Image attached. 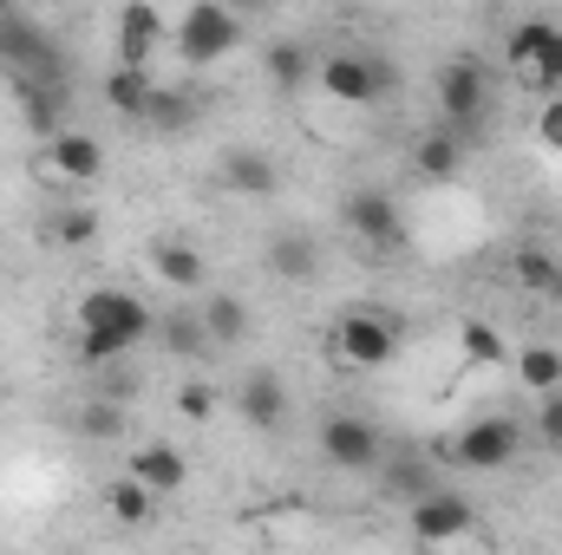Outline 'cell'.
Here are the masks:
<instances>
[{"mask_svg": "<svg viewBox=\"0 0 562 555\" xmlns=\"http://www.w3.org/2000/svg\"><path fill=\"white\" fill-rule=\"evenodd\" d=\"M314 269H321V242H314V236L281 229L276 242H269V275H281V281H314Z\"/></svg>", "mask_w": 562, "mask_h": 555, "instance_id": "20", "label": "cell"}, {"mask_svg": "<svg viewBox=\"0 0 562 555\" xmlns=\"http://www.w3.org/2000/svg\"><path fill=\"white\" fill-rule=\"evenodd\" d=\"M132 477H138L144 490H157V497H177V490L190 484V464H183V451H177V444L150 438V444L132 451Z\"/></svg>", "mask_w": 562, "mask_h": 555, "instance_id": "15", "label": "cell"}, {"mask_svg": "<svg viewBox=\"0 0 562 555\" xmlns=\"http://www.w3.org/2000/svg\"><path fill=\"white\" fill-rule=\"evenodd\" d=\"M517 380H524V393H562V347H517Z\"/></svg>", "mask_w": 562, "mask_h": 555, "instance_id": "26", "label": "cell"}, {"mask_svg": "<svg viewBox=\"0 0 562 555\" xmlns=\"http://www.w3.org/2000/svg\"><path fill=\"white\" fill-rule=\"evenodd\" d=\"M203 327H210V347H243L249 340V307L236 294H210L203 301Z\"/></svg>", "mask_w": 562, "mask_h": 555, "instance_id": "25", "label": "cell"}, {"mask_svg": "<svg viewBox=\"0 0 562 555\" xmlns=\"http://www.w3.org/2000/svg\"><path fill=\"white\" fill-rule=\"evenodd\" d=\"M216 399H223V393H216L210 380H190V386H177V412L190 418V424H210V418H216Z\"/></svg>", "mask_w": 562, "mask_h": 555, "instance_id": "33", "label": "cell"}, {"mask_svg": "<svg viewBox=\"0 0 562 555\" xmlns=\"http://www.w3.org/2000/svg\"><path fill=\"white\" fill-rule=\"evenodd\" d=\"M484 112H491V66L484 59H451L438 72V125L471 144V132L484 125Z\"/></svg>", "mask_w": 562, "mask_h": 555, "instance_id": "7", "label": "cell"}, {"mask_svg": "<svg viewBox=\"0 0 562 555\" xmlns=\"http://www.w3.org/2000/svg\"><path fill=\"white\" fill-rule=\"evenodd\" d=\"M537 431H543V444H557L562 451V393H543V418H537Z\"/></svg>", "mask_w": 562, "mask_h": 555, "instance_id": "35", "label": "cell"}, {"mask_svg": "<svg viewBox=\"0 0 562 555\" xmlns=\"http://www.w3.org/2000/svg\"><path fill=\"white\" fill-rule=\"evenodd\" d=\"M46 177L53 183H66V190H86V183H99L105 177V144L92 138V132H59V138H46Z\"/></svg>", "mask_w": 562, "mask_h": 555, "instance_id": "12", "label": "cell"}, {"mask_svg": "<svg viewBox=\"0 0 562 555\" xmlns=\"http://www.w3.org/2000/svg\"><path fill=\"white\" fill-rule=\"evenodd\" d=\"M20 118L33 138H59L66 132V86H20Z\"/></svg>", "mask_w": 562, "mask_h": 555, "instance_id": "19", "label": "cell"}, {"mask_svg": "<svg viewBox=\"0 0 562 555\" xmlns=\"http://www.w3.org/2000/svg\"><path fill=\"white\" fill-rule=\"evenodd\" d=\"M0 72L20 86H66V59L53 46V33L26 13H0Z\"/></svg>", "mask_w": 562, "mask_h": 555, "instance_id": "2", "label": "cell"}, {"mask_svg": "<svg viewBox=\"0 0 562 555\" xmlns=\"http://www.w3.org/2000/svg\"><path fill=\"white\" fill-rule=\"evenodd\" d=\"M229 7H236V13H243V20H249V13H269V7H276V0H229Z\"/></svg>", "mask_w": 562, "mask_h": 555, "instance_id": "36", "label": "cell"}, {"mask_svg": "<svg viewBox=\"0 0 562 555\" xmlns=\"http://www.w3.org/2000/svg\"><path fill=\"white\" fill-rule=\"evenodd\" d=\"M223 183H229L236 196H249V203H269L281 190V163L269 150H229V157H223Z\"/></svg>", "mask_w": 562, "mask_h": 555, "instance_id": "16", "label": "cell"}, {"mask_svg": "<svg viewBox=\"0 0 562 555\" xmlns=\"http://www.w3.org/2000/svg\"><path fill=\"white\" fill-rule=\"evenodd\" d=\"M340 223H347V236L353 242H367V249H406L413 236H406V209L386 196V190H353L347 196V209H340Z\"/></svg>", "mask_w": 562, "mask_h": 555, "instance_id": "9", "label": "cell"}, {"mask_svg": "<svg viewBox=\"0 0 562 555\" xmlns=\"http://www.w3.org/2000/svg\"><path fill=\"white\" fill-rule=\"evenodd\" d=\"M373 471H380L386 497H406V503H413V497H425V490L438 484V477H431V464H425L419 451H386V457H380Z\"/></svg>", "mask_w": 562, "mask_h": 555, "instance_id": "21", "label": "cell"}, {"mask_svg": "<svg viewBox=\"0 0 562 555\" xmlns=\"http://www.w3.org/2000/svg\"><path fill=\"white\" fill-rule=\"evenodd\" d=\"M59 249H86L92 236H99V216L92 209H66V216H53V229H46Z\"/></svg>", "mask_w": 562, "mask_h": 555, "instance_id": "32", "label": "cell"}, {"mask_svg": "<svg viewBox=\"0 0 562 555\" xmlns=\"http://www.w3.org/2000/svg\"><path fill=\"white\" fill-rule=\"evenodd\" d=\"M157 39H164V13H157L150 0H125V7H119V59L150 66Z\"/></svg>", "mask_w": 562, "mask_h": 555, "instance_id": "17", "label": "cell"}, {"mask_svg": "<svg viewBox=\"0 0 562 555\" xmlns=\"http://www.w3.org/2000/svg\"><path fill=\"white\" fill-rule=\"evenodd\" d=\"M504 66H510V79L530 86V92H562V26H550V20L510 26Z\"/></svg>", "mask_w": 562, "mask_h": 555, "instance_id": "6", "label": "cell"}, {"mask_svg": "<svg viewBox=\"0 0 562 555\" xmlns=\"http://www.w3.org/2000/svg\"><path fill=\"white\" fill-rule=\"evenodd\" d=\"M413 543L425 550H445V543H464V536H477V510H471V497H458V490H425L413 497Z\"/></svg>", "mask_w": 562, "mask_h": 555, "instance_id": "8", "label": "cell"}, {"mask_svg": "<svg viewBox=\"0 0 562 555\" xmlns=\"http://www.w3.org/2000/svg\"><path fill=\"white\" fill-rule=\"evenodd\" d=\"M400 340H406V327H400L393 314H380V307H347V314L334 320V353H340L353 373H386V366L400 360Z\"/></svg>", "mask_w": 562, "mask_h": 555, "instance_id": "3", "label": "cell"}, {"mask_svg": "<svg viewBox=\"0 0 562 555\" xmlns=\"http://www.w3.org/2000/svg\"><path fill=\"white\" fill-rule=\"evenodd\" d=\"M150 275L164 281V287H177V294H196V287L210 281V262H203L196 242H183V236H157V242H150Z\"/></svg>", "mask_w": 562, "mask_h": 555, "instance_id": "14", "label": "cell"}, {"mask_svg": "<svg viewBox=\"0 0 562 555\" xmlns=\"http://www.w3.org/2000/svg\"><path fill=\"white\" fill-rule=\"evenodd\" d=\"M79 431H86V438H125V399H112V393L86 399V406H79Z\"/></svg>", "mask_w": 562, "mask_h": 555, "instance_id": "31", "label": "cell"}, {"mask_svg": "<svg viewBox=\"0 0 562 555\" xmlns=\"http://www.w3.org/2000/svg\"><path fill=\"white\" fill-rule=\"evenodd\" d=\"M510 275L524 281L530 294H543V301H562V262L550 249H537V242H524V249L510 256Z\"/></svg>", "mask_w": 562, "mask_h": 555, "instance_id": "23", "label": "cell"}, {"mask_svg": "<svg viewBox=\"0 0 562 555\" xmlns=\"http://www.w3.org/2000/svg\"><path fill=\"white\" fill-rule=\"evenodd\" d=\"M236 412H243L249 431H281V424H288V386H281V373L256 366V373L236 386Z\"/></svg>", "mask_w": 562, "mask_h": 555, "instance_id": "13", "label": "cell"}, {"mask_svg": "<svg viewBox=\"0 0 562 555\" xmlns=\"http://www.w3.org/2000/svg\"><path fill=\"white\" fill-rule=\"evenodd\" d=\"M262 66H269V79H276L281 92H307V79H314V53L301 39H276Z\"/></svg>", "mask_w": 562, "mask_h": 555, "instance_id": "27", "label": "cell"}, {"mask_svg": "<svg viewBox=\"0 0 562 555\" xmlns=\"http://www.w3.org/2000/svg\"><path fill=\"white\" fill-rule=\"evenodd\" d=\"M150 86H157V79H150V66H132V59H119V66L105 72V105H112L119 118H132V125H138L144 105H150Z\"/></svg>", "mask_w": 562, "mask_h": 555, "instance_id": "18", "label": "cell"}, {"mask_svg": "<svg viewBox=\"0 0 562 555\" xmlns=\"http://www.w3.org/2000/svg\"><path fill=\"white\" fill-rule=\"evenodd\" d=\"M105 503H112V517H119V523H150V510H157L164 497H157V490H144L138 477L125 471V477H119V484L105 490Z\"/></svg>", "mask_w": 562, "mask_h": 555, "instance_id": "30", "label": "cell"}, {"mask_svg": "<svg viewBox=\"0 0 562 555\" xmlns=\"http://www.w3.org/2000/svg\"><path fill=\"white\" fill-rule=\"evenodd\" d=\"M150 307L125 287H92L79 307H72V333H79V360L86 366H119L144 333H150Z\"/></svg>", "mask_w": 562, "mask_h": 555, "instance_id": "1", "label": "cell"}, {"mask_svg": "<svg viewBox=\"0 0 562 555\" xmlns=\"http://www.w3.org/2000/svg\"><path fill=\"white\" fill-rule=\"evenodd\" d=\"M0 13H13V0H0Z\"/></svg>", "mask_w": 562, "mask_h": 555, "instance_id": "37", "label": "cell"}, {"mask_svg": "<svg viewBox=\"0 0 562 555\" xmlns=\"http://www.w3.org/2000/svg\"><path fill=\"white\" fill-rule=\"evenodd\" d=\"M413 170H419L425 183H451V177L464 170V138L438 125L431 138H419V150H413Z\"/></svg>", "mask_w": 562, "mask_h": 555, "instance_id": "22", "label": "cell"}, {"mask_svg": "<svg viewBox=\"0 0 562 555\" xmlns=\"http://www.w3.org/2000/svg\"><path fill=\"white\" fill-rule=\"evenodd\" d=\"M458 347H464L471 366H504V360H510V347H504V333H497L491 320H464V327H458Z\"/></svg>", "mask_w": 562, "mask_h": 555, "instance_id": "29", "label": "cell"}, {"mask_svg": "<svg viewBox=\"0 0 562 555\" xmlns=\"http://www.w3.org/2000/svg\"><path fill=\"white\" fill-rule=\"evenodd\" d=\"M314 79L340 105H373L400 86V66L380 59V53H327V59H314Z\"/></svg>", "mask_w": 562, "mask_h": 555, "instance_id": "5", "label": "cell"}, {"mask_svg": "<svg viewBox=\"0 0 562 555\" xmlns=\"http://www.w3.org/2000/svg\"><path fill=\"white\" fill-rule=\"evenodd\" d=\"M537 144L562 150V92H543V112H537Z\"/></svg>", "mask_w": 562, "mask_h": 555, "instance_id": "34", "label": "cell"}, {"mask_svg": "<svg viewBox=\"0 0 562 555\" xmlns=\"http://www.w3.org/2000/svg\"><path fill=\"white\" fill-rule=\"evenodd\" d=\"M321 457L334 464V471H373L380 457H386V438H380V424L360 412H334L321 424Z\"/></svg>", "mask_w": 562, "mask_h": 555, "instance_id": "10", "label": "cell"}, {"mask_svg": "<svg viewBox=\"0 0 562 555\" xmlns=\"http://www.w3.org/2000/svg\"><path fill=\"white\" fill-rule=\"evenodd\" d=\"M517 451H524L517 418H477L451 438V464H464V471H504V464H517Z\"/></svg>", "mask_w": 562, "mask_h": 555, "instance_id": "11", "label": "cell"}, {"mask_svg": "<svg viewBox=\"0 0 562 555\" xmlns=\"http://www.w3.org/2000/svg\"><path fill=\"white\" fill-rule=\"evenodd\" d=\"M243 46V13L229 7V0H190L183 7V20H177V59L183 66H216V59H229Z\"/></svg>", "mask_w": 562, "mask_h": 555, "instance_id": "4", "label": "cell"}, {"mask_svg": "<svg viewBox=\"0 0 562 555\" xmlns=\"http://www.w3.org/2000/svg\"><path fill=\"white\" fill-rule=\"evenodd\" d=\"M190 118H196V99H190L183 86H150V105H144L138 125H144V132H164V138H170V132H183Z\"/></svg>", "mask_w": 562, "mask_h": 555, "instance_id": "24", "label": "cell"}, {"mask_svg": "<svg viewBox=\"0 0 562 555\" xmlns=\"http://www.w3.org/2000/svg\"><path fill=\"white\" fill-rule=\"evenodd\" d=\"M157 333H164V347H170L177 360H203V353H210L203 314H170V320H157Z\"/></svg>", "mask_w": 562, "mask_h": 555, "instance_id": "28", "label": "cell"}]
</instances>
